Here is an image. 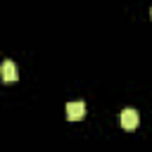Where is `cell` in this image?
Instances as JSON below:
<instances>
[{
  "label": "cell",
  "mask_w": 152,
  "mask_h": 152,
  "mask_svg": "<svg viewBox=\"0 0 152 152\" xmlns=\"http://www.w3.org/2000/svg\"><path fill=\"white\" fill-rule=\"evenodd\" d=\"M138 124H140V114L135 112V109H124L121 112V126L126 128V131H133V128H138Z\"/></svg>",
  "instance_id": "6da1fadb"
},
{
  "label": "cell",
  "mask_w": 152,
  "mask_h": 152,
  "mask_svg": "<svg viewBox=\"0 0 152 152\" xmlns=\"http://www.w3.org/2000/svg\"><path fill=\"white\" fill-rule=\"evenodd\" d=\"M86 116V104L83 102H69L66 104V119L69 121H81Z\"/></svg>",
  "instance_id": "7a4b0ae2"
},
{
  "label": "cell",
  "mask_w": 152,
  "mask_h": 152,
  "mask_svg": "<svg viewBox=\"0 0 152 152\" xmlns=\"http://www.w3.org/2000/svg\"><path fill=\"white\" fill-rule=\"evenodd\" d=\"M150 17H152V10H150Z\"/></svg>",
  "instance_id": "277c9868"
},
{
  "label": "cell",
  "mask_w": 152,
  "mask_h": 152,
  "mask_svg": "<svg viewBox=\"0 0 152 152\" xmlns=\"http://www.w3.org/2000/svg\"><path fill=\"white\" fill-rule=\"evenodd\" d=\"M2 81H5V83L17 81V66H14L12 59H5V62H2Z\"/></svg>",
  "instance_id": "3957f363"
}]
</instances>
